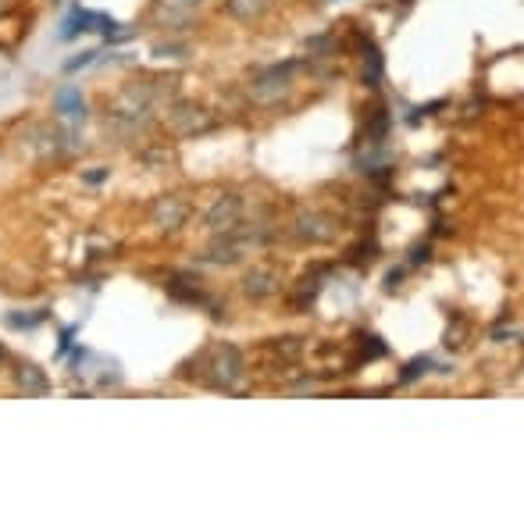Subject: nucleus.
Here are the masks:
<instances>
[{
  "label": "nucleus",
  "instance_id": "nucleus-1",
  "mask_svg": "<svg viewBox=\"0 0 524 524\" xmlns=\"http://www.w3.org/2000/svg\"><path fill=\"white\" fill-rule=\"evenodd\" d=\"M207 378L204 382L211 385V389H222V393H232L239 382L246 378V357L239 346L232 343H218L211 353H207Z\"/></svg>",
  "mask_w": 524,
  "mask_h": 524
},
{
  "label": "nucleus",
  "instance_id": "nucleus-2",
  "mask_svg": "<svg viewBox=\"0 0 524 524\" xmlns=\"http://www.w3.org/2000/svg\"><path fill=\"white\" fill-rule=\"evenodd\" d=\"M293 75H296V61L271 65V68H264V72L254 75L250 93H254V100H261V104H275V100L286 97V93L293 90Z\"/></svg>",
  "mask_w": 524,
  "mask_h": 524
},
{
  "label": "nucleus",
  "instance_id": "nucleus-3",
  "mask_svg": "<svg viewBox=\"0 0 524 524\" xmlns=\"http://www.w3.org/2000/svg\"><path fill=\"white\" fill-rule=\"evenodd\" d=\"M339 232L336 218L325 211H300L293 222V236L300 239V243H311V246H325L332 243Z\"/></svg>",
  "mask_w": 524,
  "mask_h": 524
},
{
  "label": "nucleus",
  "instance_id": "nucleus-4",
  "mask_svg": "<svg viewBox=\"0 0 524 524\" xmlns=\"http://www.w3.org/2000/svg\"><path fill=\"white\" fill-rule=\"evenodd\" d=\"M204 225L211 232H218V236H225V232H232L236 225H243V197H239V193H222V197L207 207Z\"/></svg>",
  "mask_w": 524,
  "mask_h": 524
},
{
  "label": "nucleus",
  "instance_id": "nucleus-5",
  "mask_svg": "<svg viewBox=\"0 0 524 524\" xmlns=\"http://www.w3.org/2000/svg\"><path fill=\"white\" fill-rule=\"evenodd\" d=\"M93 29H100V33H118V22L115 18H107V15H97V11H82V8H75L72 15L61 22V29H58V40H75L79 33H93Z\"/></svg>",
  "mask_w": 524,
  "mask_h": 524
},
{
  "label": "nucleus",
  "instance_id": "nucleus-6",
  "mask_svg": "<svg viewBox=\"0 0 524 524\" xmlns=\"http://www.w3.org/2000/svg\"><path fill=\"white\" fill-rule=\"evenodd\" d=\"M168 118H172V125H175L179 136H200V132L214 129V118L197 104H175L172 111H168Z\"/></svg>",
  "mask_w": 524,
  "mask_h": 524
},
{
  "label": "nucleus",
  "instance_id": "nucleus-7",
  "mask_svg": "<svg viewBox=\"0 0 524 524\" xmlns=\"http://www.w3.org/2000/svg\"><path fill=\"white\" fill-rule=\"evenodd\" d=\"M279 268H271V264H254V268L243 275V293L250 296V300H268V296L279 293Z\"/></svg>",
  "mask_w": 524,
  "mask_h": 524
},
{
  "label": "nucleus",
  "instance_id": "nucleus-8",
  "mask_svg": "<svg viewBox=\"0 0 524 524\" xmlns=\"http://www.w3.org/2000/svg\"><path fill=\"white\" fill-rule=\"evenodd\" d=\"M150 218L161 232H175L186 225L189 218V204L182 197H157L154 207H150Z\"/></svg>",
  "mask_w": 524,
  "mask_h": 524
},
{
  "label": "nucleus",
  "instance_id": "nucleus-9",
  "mask_svg": "<svg viewBox=\"0 0 524 524\" xmlns=\"http://www.w3.org/2000/svg\"><path fill=\"white\" fill-rule=\"evenodd\" d=\"M54 111H58L61 118L82 122V118H86V97H82L79 86H72V82L58 86V93H54Z\"/></svg>",
  "mask_w": 524,
  "mask_h": 524
},
{
  "label": "nucleus",
  "instance_id": "nucleus-10",
  "mask_svg": "<svg viewBox=\"0 0 524 524\" xmlns=\"http://www.w3.org/2000/svg\"><path fill=\"white\" fill-rule=\"evenodd\" d=\"M200 8H204V0H161V4H157V22L161 25H186Z\"/></svg>",
  "mask_w": 524,
  "mask_h": 524
},
{
  "label": "nucleus",
  "instance_id": "nucleus-11",
  "mask_svg": "<svg viewBox=\"0 0 524 524\" xmlns=\"http://www.w3.org/2000/svg\"><path fill=\"white\" fill-rule=\"evenodd\" d=\"M15 382H18V389H22L25 396H47L50 393V378H47V371L40 368V364H18L15 368Z\"/></svg>",
  "mask_w": 524,
  "mask_h": 524
},
{
  "label": "nucleus",
  "instance_id": "nucleus-12",
  "mask_svg": "<svg viewBox=\"0 0 524 524\" xmlns=\"http://www.w3.org/2000/svg\"><path fill=\"white\" fill-rule=\"evenodd\" d=\"M325 275H328V264H318V268H314V275H311V271L303 275L300 286H296V296H293L296 311H307V307H311L314 296L321 293V279H325Z\"/></svg>",
  "mask_w": 524,
  "mask_h": 524
},
{
  "label": "nucleus",
  "instance_id": "nucleus-13",
  "mask_svg": "<svg viewBox=\"0 0 524 524\" xmlns=\"http://www.w3.org/2000/svg\"><path fill=\"white\" fill-rule=\"evenodd\" d=\"M382 68H385V61H382L378 43L364 40V82H368V86H378V82H382Z\"/></svg>",
  "mask_w": 524,
  "mask_h": 524
},
{
  "label": "nucleus",
  "instance_id": "nucleus-14",
  "mask_svg": "<svg viewBox=\"0 0 524 524\" xmlns=\"http://www.w3.org/2000/svg\"><path fill=\"white\" fill-rule=\"evenodd\" d=\"M271 0H229V11L239 18V22H254L268 11Z\"/></svg>",
  "mask_w": 524,
  "mask_h": 524
},
{
  "label": "nucleus",
  "instance_id": "nucleus-15",
  "mask_svg": "<svg viewBox=\"0 0 524 524\" xmlns=\"http://www.w3.org/2000/svg\"><path fill=\"white\" fill-rule=\"evenodd\" d=\"M435 364H432V357H414V361L407 364V368L400 371V378H396V382L400 385H410V382H418L421 375H428V371H432Z\"/></svg>",
  "mask_w": 524,
  "mask_h": 524
},
{
  "label": "nucleus",
  "instance_id": "nucleus-16",
  "mask_svg": "<svg viewBox=\"0 0 524 524\" xmlns=\"http://www.w3.org/2000/svg\"><path fill=\"white\" fill-rule=\"evenodd\" d=\"M357 339H361V357H368V361H378V357L389 353V346H385L378 336H371V332H361Z\"/></svg>",
  "mask_w": 524,
  "mask_h": 524
},
{
  "label": "nucleus",
  "instance_id": "nucleus-17",
  "mask_svg": "<svg viewBox=\"0 0 524 524\" xmlns=\"http://www.w3.org/2000/svg\"><path fill=\"white\" fill-rule=\"evenodd\" d=\"M40 321H47V311H40V314H8V325H15V328H36Z\"/></svg>",
  "mask_w": 524,
  "mask_h": 524
},
{
  "label": "nucleus",
  "instance_id": "nucleus-18",
  "mask_svg": "<svg viewBox=\"0 0 524 524\" xmlns=\"http://www.w3.org/2000/svg\"><path fill=\"white\" fill-rule=\"evenodd\" d=\"M97 54H100V50H82L79 58H72V61H65V72H79V68H86V65H93V61H97Z\"/></svg>",
  "mask_w": 524,
  "mask_h": 524
},
{
  "label": "nucleus",
  "instance_id": "nucleus-19",
  "mask_svg": "<svg viewBox=\"0 0 524 524\" xmlns=\"http://www.w3.org/2000/svg\"><path fill=\"white\" fill-rule=\"evenodd\" d=\"M107 175H111V168H97V172H86V175H82V179L90 182V186H100V182H104Z\"/></svg>",
  "mask_w": 524,
  "mask_h": 524
},
{
  "label": "nucleus",
  "instance_id": "nucleus-20",
  "mask_svg": "<svg viewBox=\"0 0 524 524\" xmlns=\"http://www.w3.org/2000/svg\"><path fill=\"white\" fill-rule=\"evenodd\" d=\"M400 282H403V268H396V271H389V275H385V289H389V293H393V289H400Z\"/></svg>",
  "mask_w": 524,
  "mask_h": 524
},
{
  "label": "nucleus",
  "instance_id": "nucleus-21",
  "mask_svg": "<svg viewBox=\"0 0 524 524\" xmlns=\"http://www.w3.org/2000/svg\"><path fill=\"white\" fill-rule=\"evenodd\" d=\"M432 257V246H414V257H410V264H421V261H428Z\"/></svg>",
  "mask_w": 524,
  "mask_h": 524
},
{
  "label": "nucleus",
  "instance_id": "nucleus-22",
  "mask_svg": "<svg viewBox=\"0 0 524 524\" xmlns=\"http://www.w3.org/2000/svg\"><path fill=\"white\" fill-rule=\"evenodd\" d=\"M4 364H8V346L0 343V368H4Z\"/></svg>",
  "mask_w": 524,
  "mask_h": 524
},
{
  "label": "nucleus",
  "instance_id": "nucleus-23",
  "mask_svg": "<svg viewBox=\"0 0 524 524\" xmlns=\"http://www.w3.org/2000/svg\"><path fill=\"white\" fill-rule=\"evenodd\" d=\"M4 8H8V0H0V11H4Z\"/></svg>",
  "mask_w": 524,
  "mask_h": 524
}]
</instances>
